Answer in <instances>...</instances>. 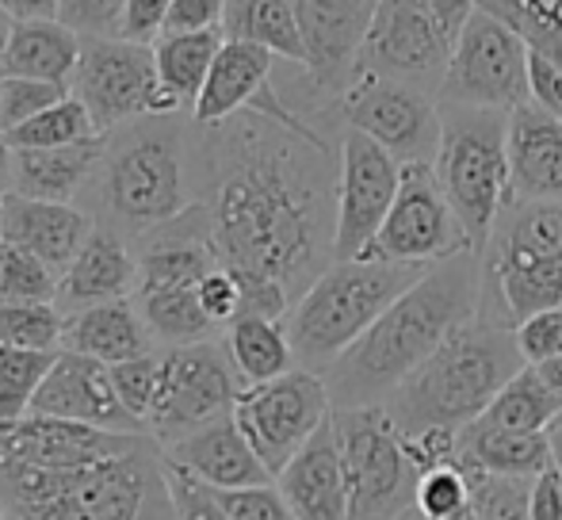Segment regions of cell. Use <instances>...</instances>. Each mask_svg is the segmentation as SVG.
<instances>
[{
	"label": "cell",
	"mask_w": 562,
	"mask_h": 520,
	"mask_svg": "<svg viewBox=\"0 0 562 520\" xmlns=\"http://www.w3.org/2000/svg\"><path fill=\"white\" fill-rule=\"evenodd\" d=\"M241 391L245 380L229 360L226 341L211 337L195 344H172L161 352V394L146 421L149 437L165 448L218 417H229Z\"/></svg>",
	"instance_id": "obj_12"
},
{
	"label": "cell",
	"mask_w": 562,
	"mask_h": 520,
	"mask_svg": "<svg viewBox=\"0 0 562 520\" xmlns=\"http://www.w3.org/2000/svg\"><path fill=\"white\" fill-rule=\"evenodd\" d=\"M432 4V12H437V20L445 23V31L451 35V43H456V35L463 31V23H467V15L479 8V0H429Z\"/></svg>",
	"instance_id": "obj_55"
},
{
	"label": "cell",
	"mask_w": 562,
	"mask_h": 520,
	"mask_svg": "<svg viewBox=\"0 0 562 520\" xmlns=\"http://www.w3.org/2000/svg\"><path fill=\"white\" fill-rule=\"evenodd\" d=\"M200 131V203L218 257L234 272L280 283L295 303L334 264L337 177L326 138L260 112Z\"/></svg>",
	"instance_id": "obj_1"
},
{
	"label": "cell",
	"mask_w": 562,
	"mask_h": 520,
	"mask_svg": "<svg viewBox=\"0 0 562 520\" xmlns=\"http://www.w3.org/2000/svg\"><path fill=\"white\" fill-rule=\"evenodd\" d=\"M402 184V161L371 134L348 127L337 149V230L334 260H356L383 230Z\"/></svg>",
	"instance_id": "obj_16"
},
{
	"label": "cell",
	"mask_w": 562,
	"mask_h": 520,
	"mask_svg": "<svg viewBox=\"0 0 562 520\" xmlns=\"http://www.w3.org/2000/svg\"><path fill=\"white\" fill-rule=\"evenodd\" d=\"M306 43V77L322 97H345L360 74V50L368 38L375 0H295Z\"/></svg>",
	"instance_id": "obj_20"
},
{
	"label": "cell",
	"mask_w": 562,
	"mask_h": 520,
	"mask_svg": "<svg viewBox=\"0 0 562 520\" xmlns=\"http://www.w3.org/2000/svg\"><path fill=\"white\" fill-rule=\"evenodd\" d=\"M329 414H334V398H329L326 375L311 368H291L268 383H252L237 394L234 406L245 440L272 475H280L295 460V452L326 425Z\"/></svg>",
	"instance_id": "obj_13"
},
{
	"label": "cell",
	"mask_w": 562,
	"mask_h": 520,
	"mask_svg": "<svg viewBox=\"0 0 562 520\" xmlns=\"http://www.w3.org/2000/svg\"><path fill=\"white\" fill-rule=\"evenodd\" d=\"M348 475V520H398L417 513V467L383 402L334 409Z\"/></svg>",
	"instance_id": "obj_9"
},
{
	"label": "cell",
	"mask_w": 562,
	"mask_h": 520,
	"mask_svg": "<svg viewBox=\"0 0 562 520\" xmlns=\"http://www.w3.org/2000/svg\"><path fill=\"white\" fill-rule=\"evenodd\" d=\"M0 192H4V184H0Z\"/></svg>",
	"instance_id": "obj_63"
},
{
	"label": "cell",
	"mask_w": 562,
	"mask_h": 520,
	"mask_svg": "<svg viewBox=\"0 0 562 520\" xmlns=\"http://www.w3.org/2000/svg\"><path fill=\"white\" fill-rule=\"evenodd\" d=\"M97 230V218L74 203L31 200L20 192H0V234L12 246L43 257L54 272H66L69 260L81 253L89 234Z\"/></svg>",
	"instance_id": "obj_22"
},
{
	"label": "cell",
	"mask_w": 562,
	"mask_h": 520,
	"mask_svg": "<svg viewBox=\"0 0 562 520\" xmlns=\"http://www.w3.org/2000/svg\"><path fill=\"white\" fill-rule=\"evenodd\" d=\"M104 138L74 142V146H46V149H8L4 188L8 192L31 195V200L74 203L97 180V169L104 161Z\"/></svg>",
	"instance_id": "obj_26"
},
{
	"label": "cell",
	"mask_w": 562,
	"mask_h": 520,
	"mask_svg": "<svg viewBox=\"0 0 562 520\" xmlns=\"http://www.w3.org/2000/svg\"><path fill=\"white\" fill-rule=\"evenodd\" d=\"M169 8H172V0H126L119 35L134 38V43H154V38L165 31Z\"/></svg>",
	"instance_id": "obj_51"
},
{
	"label": "cell",
	"mask_w": 562,
	"mask_h": 520,
	"mask_svg": "<svg viewBox=\"0 0 562 520\" xmlns=\"http://www.w3.org/2000/svg\"><path fill=\"white\" fill-rule=\"evenodd\" d=\"M448 61L451 35L429 0H375V15L360 50V74L398 77V81L440 92Z\"/></svg>",
	"instance_id": "obj_17"
},
{
	"label": "cell",
	"mask_w": 562,
	"mask_h": 520,
	"mask_svg": "<svg viewBox=\"0 0 562 520\" xmlns=\"http://www.w3.org/2000/svg\"><path fill=\"white\" fill-rule=\"evenodd\" d=\"M81 66L69 92L85 100L100 134H112L142 115H180V104L161 89L154 66V43L123 35H81Z\"/></svg>",
	"instance_id": "obj_10"
},
{
	"label": "cell",
	"mask_w": 562,
	"mask_h": 520,
	"mask_svg": "<svg viewBox=\"0 0 562 520\" xmlns=\"http://www.w3.org/2000/svg\"><path fill=\"white\" fill-rule=\"evenodd\" d=\"M525 368L517 337L509 326L486 318H471L448 334V341L406 375L398 391L383 402L398 432H417L429 425H463L479 421L494 394Z\"/></svg>",
	"instance_id": "obj_5"
},
{
	"label": "cell",
	"mask_w": 562,
	"mask_h": 520,
	"mask_svg": "<svg viewBox=\"0 0 562 520\" xmlns=\"http://www.w3.org/2000/svg\"><path fill=\"white\" fill-rule=\"evenodd\" d=\"M61 272L23 246L0 241V298L12 303H58Z\"/></svg>",
	"instance_id": "obj_39"
},
{
	"label": "cell",
	"mask_w": 562,
	"mask_h": 520,
	"mask_svg": "<svg viewBox=\"0 0 562 520\" xmlns=\"http://www.w3.org/2000/svg\"><path fill=\"white\" fill-rule=\"evenodd\" d=\"M226 0H172L165 31H215L223 27Z\"/></svg>",
	"instance_id": "obj_52"
},
{
	"label": "cell",
	"mask_w": 562,
	"mask_h": 520,
	"mask_svg": "<svg viewBox=\"0 0 562 520\" xmlns=\"http://www.w3.org/2000/svg\"><path fill=\"white\" fill-rule=\"evenodd\" d=\"M85 38L61 20H8L0 74L69 84L81 66Z\"/></svg>",
	"instance_id": "obj_28"
},
{
	"label": "cell",
	"mask_w": 562,
	"mask_h": 520,
	"mask_svg": "<svg viewBox=\"0 0 562 520\" xmlns=\"http://www.w3.org/2000/svg\"><path fill=\"white\" fill-rule=\"evenodd\" d=\"M223 35L257 43L272 50L276 58L306 69V43L303 27H299L295 0H226Z\"/></svg>",
	"instance_id": "obj_33"
},
{
	"label": "cell",
	"mask_w": 562,
	"mask_h": 520,
	"mask_svg": "<svg viewBox=\"0 0 562 520\" xmlns=\"http://www.w3.org/2000/svg\"><path fill=\"white\" fill-rule=\"evenodd\" d=\"M528 517L562 520V471L559 467H548L532 478V490H528Z\"/></svg>",
	"instance_id": "obj_53"
},
{
	"label": "cell",
	"mask_w": 562,
	"mask_h": 520,
	"mask_svg": "<svg viewBox=\"0 0 562 520\" xmlns=\"http://www.w3.org/2000/svg\"><path fill=\"white\" fill-rule=\"evenodd\" d=\"M61 97H69V84L0 74V131L8 134L12 127H20V123H27L31 115L58 104Z\"/></svg>",
	"instance_id": "obj_40"
},
{
	"label": "cell",
	"mask_w": 562,
	"mask_h": 520,
	"mask_svg": "<svg viewBox=\"0 0 562 520\" xmlns=\"http://www.w3.org/2000/svg\"><path fill=\"white\" fill-rule=\"evenodd\" d=\"M54 357L58 352L0 344V421H20L31 414V402L43 387Z\"/></svg>",
	"instance_id": "obj_37"
},
{
	"label": "cell",
	"mask_w": 562,
	"mask_h": 520,
	"mask_svg": "<svg viewBox=\"0 0 562 520\" xmlns=\"http://www.w3.org/2000/svg\"><path fill=\"white\" fill-rule=\"evenodd\" d=\"M61 0H0V15L8 20H58Z\"/></svg>",
	"instance_id": "obj_54"
},
{
	"label": "cell",
	"mask_w": 562,
	"mask_h": 520,
	"mask_svg": "<svg viewBox=\"0 0 562 520\" xmlns=\"http://www.w3.org/2000/svg\"><path fill=\"white\" fill-rule=\"evenodd\" d=\"M0 506L12 520H180L157 440L77 471H43L0 455Z\"/></svg>",
	"instance_id": "obj_3"
},
{
	"label": "cell",
	"mask_w": 562,
	"mask_h": 520,
	"mask_svg": "<svg viewBox=\"0 0 562 520\" xmlns=\"http://www.w3.org/2000/svg\"><path fill=\"white\" fill-rule=\"evenodd\" d=\"M548 306H562V200H517L482 253L479 318L513 329Z\"/></svg>",
	"instance_id": "obj_7"
},
{
	"label": "cell",
	"mask_w": 562,
	"mask_h": 520,
	"mask_svg": "<svg viewBox=\"0 0 562 520\" xmlns=\"http://www.w3.org/2000/svg\"><path fill=\"white\" fill-rule=\"evenodd\" d=\"M61 337H66V314H61L58 303H12V298H0V344L61 352Z\"/></svg>",
	"instance_id": "obj_38"
},
{
	"label": "cell",
	"mask_w": 562,
	"mask_h": 520,
	"mask_svg": "<svg viewBox=\"0 0 562 520\" xmlns=\"http://www.w3.org/2000/svg\"><path fill=\"white\" fill-rule=\"evenodd\" d=\"M467 249H471V238L451 211L445 184L437 177V161H406L391 215L375 241L363 249V257L398 260V264H437Z\"/></svg>",
	"instance_id": "obj_14"
},
{
	"label": "cell",
	"mask_w": 562,
	"mask_h": 520,
	"mask_svg": "<svg viewBox=\"0 0 562 520\" xmlns=\"http://www.w3.org/2000/svg\"><path fill=\"white\" fill-rule=\"evenodd\" d=\"M517 349L525 357V364H543V360L562 352V306H548V310L528 314L525 321L513 326Z\"/></svg>",
	"instance_id": "obj_46"
},
{
	"label": "cell",
	"mask_w": 562,
	"mask_h": 520,
	"mask_svg": "<svg viewBox=\"0 0 562 520\" xmlns=\"http://www.w3.org/2000/svg\"><path fill=\"white\" fill-rule=\"evenodd\" d=\"M459 452L471 463H479L486 475L505 478H536L540 471L555 467L551 463L548 432H513L486 421L463 425V448Z\"/></svg>",
	"instance_id": "obj_32"
},
{
	"label": "cell",
	"mask_w": 562,
	"mask_h": 520,
	"mask_svg": "<svg viewBox=\"0 0 562 520\" xmlns=\"http://www.w3.org/2000/svg\"><path fill=\"white\" fill-rule=\"evenodd\" d=\"M61 349L85 352L100 364H119V360L146 357L157 349L146 318H142L134 298H115V303L85 306L77 314H66V337Z\"/></svg>",
	"instance_id": "obj_29"
},
{
	"label": "cell",
	"mask_w": 562,
	"mask_h": 520,
	"mask_svg": "<svg viewBox=\"0 0 562 520\" xmlns=\"http://www.w3.org/2000/svg\"><path fill=\"white\" fill-rule=\"evenodd\" d=\"M272 74H276V54L265 50L257 43H245V38H223L218 46V58L207 74L200 100L192 108V123L211 127V123H223L229 115L241 112H260L272 115V120L288 123L295 131L318 134L280 92L272 89Z\"/></svg>",
	"instance_id": "obj_19"
},
{
	"label": "cell",
	"mask_w": 562,
	"mask_h": 520,
	"mask_svg": "<svg viewBox=\"0 0 562 520\" xmlns=\"http://www.w3.org/2000/svg\"><path fill=\"white\" fill-rule=\"evenodd\" d=\"M345 123L386 146L402 165L406 161H437L440 149V108L432 92L422 84L398 81V77L360 74L340 97Z\"/></svg>",
	"instance_id": "obj_15"
},
{
	"label": "cell",
	"mask_w": 562,
	"mask_h": 520,
	"mask_svg": "<svg viewBox=\"0 0 562 520\" xmlns=\"http://www.w3.org/2000/svg\"><path fill=\"white\" fill-rule=\"evenodd\" d=\"M226 349L234 360L237 375L245 380V387L252 383H268L276 375L299 368L295 344L288 337L283 318H268V314H241L226 326Z\"/></svg>",
	"instance_id": "obj_31"
},
{
	"label": "cell",
	"mask_w": 562,
	"mask_h": 520,
	"mask_svg": "<svg viewBox=\"0 0 562 520\" xmlns=\"http://www.w3.org/2000/svg\"><path fill=\"white\" fill-rule=\"evenodd\" d=\"M528 89H532V104L562 120V66L555 58L540 50L528 54Z\"/></svg>",
	"instance_id": "obj_50"
},
{
	"label": "cell",
	"mask_w": 562,
	"mask_h": 520,
	"mask_svg": "<svg viewBox=\"0 0 562 520\" xmlns=\"http://www.w3.org/2000/svg\"><path fill=\"white\" fill-rule=\"evenodd\" d=\"M223 27L215 31H161L154 38V66L157 81L180 104V112H192L200 100L207 74L223 46Z\"/></svg>",
	"instance_id": "obj_30"
},
{
	"label": "cell",
	"mask_w": 562,
	"mask_h": 520,
	"mask_svg": "<svg viewBox=\"0 0 562 520\" xmlns=\"http://www.w3.org/2000/svg\"><path fill=\"white\" fill-rule=\"evenodd\" d=\"M276 486L299 520H348V475L334 414L276 475Z\"/></svg>",
	"instance_id": "obj_24"
},
{
	"label": "cell",
	"mask_w": 562,
	"mask_h": 520,
	"mask_svg": "<svg viewBox=\"0 0 562 520\" xmlns=\"http://www.w3.org/2000/svg\"><path fill=\"white\" fill-rule=\"evenodd\" d=\"M0 241H4V234H0Z\"/></svg>",
	"instance_id": "obj_62"
},
{
	"label": "cell",
	"mask_w": 562,
	"mask_h": 520,
	"mask_svg": "<svg viewBox=\"0 0 562 520\" xmlns=\"http://www.w3.org/2000/svg\"><path fill=\"white\" fill-rule=\"evenodd\" d=\"M138 287V253L134 241L123 238L112 226H100L89 234L81 253L69 260L58 283V306L61 314H77L85 306L115 303V298H131Z\"/></svg>",
	"instance_id": "obj_25"
},
{
	"label": "cell",
	"mask_w": 562,
	"mask_h": 520,
	"mask_svg": "<svg viewBox=\"0 0 562 520\" xmlns=\"http://www.w3.org/2000/svg\"><path fill=\"white\" fill-rule=\"evenodd\" d=\"M0 520H12V517H8V513H4V506H0Z\"/></svg>",
	"instance_id": "obj_61"
},
{
	"label": "cell",
	"mask_w": 562,
	"mask_h": 520,
	"mask_svg": "<svg viewBox=\"0 0 562 520\" xmlns=\"http://www.w3.org/2000/svg\"><path fill=\"white\" fill-rule=\"evenodd\" d=\"M4 27H8V15H0V43H4ZM4 161H8V146H4V131H0V184H4Z\"/></svg>",
	"instance_id": "obj_58"
},
{
	"label": "cell",
	"mask_w": 562,
	"mask_h": 520,
	"mask_svg": "<svg viewBox=\"0 0 562 520\" xmlns=\"http://www.w3.org/2000/svg\"><path fill=\"white\" fill-rule=\"evenodd\" d=\"M161 455L188 475H195L211 490H237V486H260L276 483L272 471L260 463L252 444L245 440L237 417H218V421L203 425V429L188 432V437L172 440L161 448Z\"/></svg>",
	"instance_id": "obj_23"
},
{
	"label": "cell",
	"mask_w": 562,
	"mask_h": 520,
	"mask_svg": "<svg viewBox=\"0 0 562 520\" xmlns=\"http://www.w3.org/2000/svg\"><path fill=\"white\" fill-rule=\"evenodd\" d=\"M482 253H456L429 264L375 321L326 368L334 409L375 406L414 375L448 334L479 318Z\"/></svg>",
	"instance_id": "obj_2"
},
{
	"label": "cell",
	"mask_w": 562,
	"mask_h": 520,
	"mask_svg": "<svg viewBox=\"0 0 562 520\" xmlns=\"http://www.w3.org/2000/svg\"><path fill=\"white\" fill-rule=\"evenodd\" d=\"M402 444H406V455L414 460L417 475H425L432 467L456 463L459 448H463V429H456V425H429V429L406 432Z\"/></svg>",
	"instance_id": "obj_47"
},
{
	"label": "cell",
	"mask_w": 562,
	"mask_h": 520,
	"mask_svg": "<svg viewBox=\"0 0 562 520\" xmlns=\"http://www.w3.org/2000/svg\"><path fill=\"white\" fill-rule=\"evenodd\" d=\"M528 54H532V46L513 23H505L502 15L486 12V8H474L451 43L440 100L497 108V112H513V108L528 104L532 100Z\"/></svg>",
	"instance_id": "obj_11"
},
{
	"label": "cell",
	"mask_w": 562,
	"mask_h": 520,
	"mask_svg": "<svg viewBox=\"0 0 562 520\" xmlns=\"http://www.w3.org/2000/svg\"><path fill=\"white\" fill-rule=\"evenodd\" d=\"M200 303L203 310L211 314V321H215L218 329H226L229 321L241 314V280H237L234 268L218 264L211 268L207 275L200 280Z\"/></svg>",
	"instance_id": "obj_49"
},
{
	"label": "cell",
	"mask_w": 562,
	"mask_h": 520,
	"mask_svg": "<svg viewBox=\"0 0 562 520\" xmlns=\"http://www.w3.org/2000/svg\"><path fill=\"white\" fill-rule=\"evenodd\" d=\"M398 520H425L422 513H409V517H398Z\"/></svg>",
	"instance_id": "obj_60"
},
{
	"label": "cell",
	"mask_w": 562,
	"mask_h": 520,
	"mask_svg": "<svg viewBox=\"0 0 562 520\" xmlns=\"http://www.w3.org/2000/svg\"><path fill=\"white\" fill-rule=\"evenodd\" d=\"M509 192L517 200H562V120L540 104L509 112Z\"/></svg>",
	"instance_id": "obj_27"
},
{
	"label": "cell",
	"mask_w": 562,
	"mask_h": 520,
	"mask_svg": "<svg viewBox=\"0 0 562 520\" xmlns=\"http://www.w3.org/2000/svg\"><path fill=\"white\" fill-rule=\"evenodd\" d=\"M429 264L398 260H334L303 295L291 303L288 337L295 344L299 368L326 372L329 364L371 329V321L417 280Z\"/></svg>",
	"instance_id": "obj_6"
},
{
	"label": "cell",
	"mask_w": 562,
	"mask_h": 520,
	"mask_svg": "<svg viewBox=\"0 0 562 520\" xmlns=\"http://www.w3.org/2000/svg\"><path fill=\"white\" fill-rule=\"evenodd\" d=\"M528 490H532V478L482 475L471 483V506L479 520H532Z\"/></svg>",
	"instance_id": "obj_42"
},
{
	"label": "cell",
	"mask_w": 562,
	"mask_h": 520,
	"mask_svg": "<svg viewBox=\"0 0 562 520\" xmlns=\"http://www.w3.org/2000/svg\"><path fill=\"white\" fill-rule=\"evenodd\" d=\"M463 506H471V483H467L463 471H459L456 463L432 467L417 478V513L425 520L451 517Z\"/></svg>",
	"instance_id": "obj_43"
},
{
	"label": "cell",
	"mask_w": 562,
	"mask_h": 520,
	"mask_svg": "<svg viewBox=\"0 0 562 520\" xmlns=\"http://www.w3.org/2000/svg\"><path fill=\"white\" fill-rule=\"evenodd\" d=\"M180 115H142L104 138V161L92 180L100 226L138 241L154 226L195 203Z\"/></svg>",
	"instance_id": "obj_4"
},
{
	"label": "cell",
	"mask_w": 562,
	"mask_h": 520,
	"mask_svg": "<svg viewBox=\"0 0 562 520\" xmlns=\"http://www.w3.org/2000/svg\"><path fill=\"white\" fill-rule=\"evenodd\" d=\"M31 414L66 417V421L100 425V429L115 432H146V425L119 398L112 368L74 349H61L54 357L43 387H38L35 402H31Z\"/></svg>",
	"instance_id": "obj_21"
},
{
	"label": "cell",
	"mask_w": 562,
	"mask_h": 520,
	"mask_svg": "<svg viewBox=\"0 0 562 520\" xmlns=\"http://www.w3.org/2000/svg\"><path fill=\"white\" fill-rule=\"evenodd\" d=\"M108 368H112V383H115L119 398H123V406L146 425L157 406V394H161V352L154 349V352H146V357L119 360V364H108Z\"/></svg>",
	"instance_id": "obj_41"
},
{
	"label": "cell",
	"mask_w": 562,
	"mask_h": 520,
	"mask_svg": "<svg viewBox=\"0 0 562 520\" xmlns=\"http://www.w3.org/2000/svg\"><path fill=\"white\" fill-rule=\"evenodd\" d=\"M131 298L138 303L154 341L165 344V349L211 341L218 334V326L200 303V287H142Z\"/></svg>",
	"instance_id": "obj_34"
},
{
	"label": "cell",
	"mask_w": 562,
	"mask_h": 520,
	"mask_svg": "<svg viewBox=\"0 0 562 520\" xmlns=\"http://www.w3.org/2000/svg\"><path fill=\"white\" fill-rule=\"evenodd\" d=\"M536 372H540L543 383H548V387L562 398V352H559V357H551V360H543V364H536Z\"/></svg>",
	"instance_id": "obj_56"
},
{
	"label": "cell",
	"mask_w": 562,
	"mask_h": 520,
	"mask_svg": "<svg viewBox=\"0 0 562 520\" xmlns=\"http://www.w3.org/2000/svg\"><path fill=\"white\" fill-rule=\"evenodd\" d=\"M440 520H479V513H474V506H463V509H459V513L440 517Z\"/></svg>",
	"instance_id": "obj_59"
},
{
	"label": "cell",
	"mask_w": 562,
	"mask_h": 520,
	"mask_svg": "<svg viewBox=\"0 0 562 520\" xmlns=\"http://www.w3.org/2000/svg\"><path fill=\"white\" fill-rule=\"evenodd\" d=\"M161 467H165V478H169L172 506H177L180 520H229L211 486H203L200 478L188 475V471L177 467V463H169L165 455H161Z\"/></svg>",
	"instance_id": "obj_45"
},
{
	"label": "cell",
	"mask_w": 562,
	"mask_h": 520,
	"mask_svg": "<svg viewBox=\"0 0 562 520\" xmlns=\"http://www.w3.org/2000/svg\"><path fill=\"white\" fill-rule=\"evenodd\" d=\"M218 506L229 520H299L291 513L288 498L276 483L260 486H237V490H215Z\"/></svg>",
	"instance_id": "obj_44"
},
{
	"label": "cell",
	"mask_w": 562,
	"mask_h": 520,
	"mask_svg": "<svg viewBox=\"0 0 562 520\" xmlns=\"http://www.w3.org/2000/svg\"><path fill=\"white\" fill-rule=\"evenodd\" d=\"M126 0H61L58 20L77 35H119Z\"/></svg>",
	"instance_id": "obj_48"
},
{
	"label": "cell",
	"mask_w": 562,
	"mask_h": 520,
	"mask_svg": "<svg viewBox=\"0 0 562 520\" xmlns=\"http://www.w3.org/2000/svg\"><path fill=\"white\" fill-rule=\"evenodd\" d=\"M154 444L149 432H115L66 417L27 414L20 421H0V455L43 471H77L108 463Z\"/></svg>",
	"instance_id": "obj_18"
},
{
	"label": "cell",
	"mask_w": 562,
	"mask_h": 520,
	"mask_svg": "<svg viewBox=\"0 0 562 520\" xmlns=\"http://www.w3.org/2000/svg\"><path fill=\"white\" fill-rule=\"evenodd\" d=\"M437 177L445 184L451 211L463 223L474 253H486L502 211L513 203L509 192V112L474 104L440 108Z\"/></svg>",
	"instance_id": "obj_8"
},
{
	"label": "cell",
	"mask_w": 562,
	"mask_h": 520,
	"mask_svg": "<svg viewBox=\"0 0 562 520\" xmlns=\"http://www.w3.org/2000/svg\"><path fill=\"white\" fill-rule=\"evenodd\" d=\"M104 138L92 120V112L85 108L81 97H61L58 104H50L46 112L31 115L27 123L12 127L4 134L8 149H46V146H74V142Z\"/></svg>",
	"instance_id": "obj_36"
},
{
	"label": "cell",
	"mask_w": 562,
	"mask_h": 520,
	"mask_svg": "<svg viewBox=\"0 0 562 520\" xmlns=\"http://www.w3.org/2000/svg\"><path fill=\"white\" fill-rule=\"evenodd\" d=\"M543 432H548L551 463H555V467L562 471V409H559L555 417H551V425H548V429H543Z\"/></svg>",
	"instance_id": "obj_57"
},
{
	"label": "cell",
	"mask_w": 562,
	"mask_h": 520,
	"mask_svg": "<svg viewBox=\"0 0 562 520\" xmlns=\"http://www.w3.org/2000/svg\"><path fill=\"white\" fill-rule=\"evenodd\" d=\"M562 409V398L543 383V375L536 372V364H525L502 391L494 394L479 421L497 425V429L513 432H543Z\"/></svg>",
	"instance_id": "obj_35"
}]
</instances>
